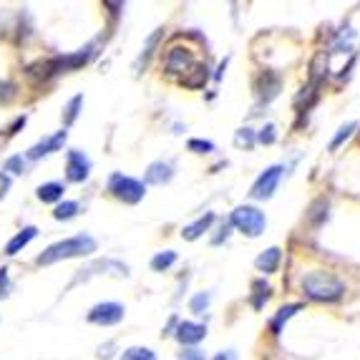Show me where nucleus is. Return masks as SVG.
Wrapping results in <instances>:
<instances>
[{"label":"nucleus","instance_id":"7ed1b4c3","mask_svg":"<svg viewBox=\"0 0 360 360\" xmlns=\"http://www.w3.org/2000/svg\"><path fill=\"white\" fill-rule=\"evenodd\" d=\"M232 227L240 229L242 234H247V237L255 240V237H259V234L264 232V227H267V217H264V212H259L257 207L242 205L232 212Z\"/></svg>","mask_w":360,"mask_h":360},{"label":"nucleus","instance_id":"a878e982","mask_svg":"<svg viewBox=\"0 0 360 360\" xmlns=\"http://www.w3.org/2000/svg\"><path fill=\"white\" fill-rule=\"evenodd\" d=\"M76 214H78V202H60L53 210L56 219H73Z\"/></svg>","mask_w":360,"mask_h":360},{"label":"nucleus","instance_id":"bb28decb","mask_svg":"<svg viewBox=\"0 0 360 360\" xmlns=\"http://www.w3.org/2000/svg\"><path fill=\"white\" fill-rule=\"evenodd\" d=\"M121 360H156V355L149 348H129L124 350Z\"/></svg>","mask_w":360,"mask_h":360},{"label":"nucleus","instance_id":"4be33fe9","mask_svg":"<svg viewBox=\"0 0 360 360\" xmlns=\"http://www.w3.org/2000/svg\"><path fill=\"white\" fill-rule=\"evenodd\" d=\"M174 262H176V252L167 250V252H159L154 259H151V267H154L156 272H164V270H169V267H172Z\"/></svg>","mask_w":360,"mask_h":360},{"label":"nucleus","instance_id":"4468645a","mask_svg":"<svg viewBox=\"0 0 360 360\" xmlns=\"http://www.w3.org/2000/svg\"><path fill=\"white\" fill-rule=\"evenodd\" d=\"M280 259H283L280 247H270V250H264V252L255 259V264H257L259 272H264V275H272V272H277V267H280Z\"/></svg>","mask_w":360,"mask_h":360},{"label":"nucleus","instance_id":"20e7f679","mask_svg":"<svg viewBox=\"0 0 360 360\" xmlns=\"http://www.w3.org/2000/svg\"><path fill=\"white\" fill-rule=\"evenodd\" d=\"M108 192L114 194L116 199H121V202H127V205H139V202L144 199L146 189H144V181L116 172V174H111V179H108Z\"/></svg>","mask_w":360,"mask_h":360},{"label":"nucleus","instance_id":"6ab92c4d","mask_svg":"<svg viewBox=\"0 0 360 360\" xmlns=\"http://www.w3.org/2000/svg\"><path fill=\"white\" fill-rule=\"evenodd\" d=\"M162 36H164V28H159V30H154V33H151L149 38H146L144 51H141V56H139V60H136V68H141V66H146V63H149V58L154 56L156 43L162 41Z\"/></svg>","mask_w":360,"mask_h":360},{"label":"nucleus","instance_id":"412c9836","mask_svg":"<svg viewBox=\"0 0 360 360\" xmlns=\"http://www.w3.org/2000/svg\"><path fill=\"white\" fill-rule=\"evenodd\" d=\"M252 290H255V295H252V305H255V310H259V307L264 305V302L270 300V292H272V288L264 280H257V283L252 285Z\"/></svg>","mask_w":360,"mask_h":360},{"label":"nucleus","instance_id":"39448f33","mask_svg":"<svg viewBox=\"0 0 360 360\" xmlns=\"http://www.w3.org/2000/svg\"><path fill=\"white\" fill-rule=\"evenodd\" d=\"M91 56H94V46H86V49L76 51V53H71V56L51 58V60H46V63H41V68H46L41 76H56V73H63V71H76V68L89 63Z\"/></svg>","mask_w":360,"mask_h":360},{"label":"nucleus","instance_id":"e433bc0d","mask_svg":"<svg viewBox=\"0 0 360 360\" xmlns=\"http://www.w3.org/2000/svg\"><path fill=\"white\" fill-rule=\"evenodd\" d=\"M181 360H205V355L199 353V350H186L184 358H181Z\"/></svg>","mask_w":360,"mask_h":360},{"label":"nucleus","instance_id":"2eb2a0df","mask_svg":"<svg viewBox=\"0 0 360 360\" xmlns=\"http://www.w3.org/2000/svg\"><path fill=\"white\" fill-rule=\"evenodd\" d=\"M36 237H38V229H36V227H23V229H20V232L15 234V237H13V240L6 245V255H11V257H13V255H18L20 250H23V247H28L30 242L36 240Z\"/></svg>","mask_w":360,"mask_h":360},{"label":"nucleus","instance_id":"f8f14e48","mask_svg":"<svg viewBox=\"0 0 360 360\" xmlns=\"http://www.w3.org/2000/svg\"><path fill=\"white\" fill-rule=\"evenodd\" d=\"M280 76H275V73H270V71H264V76H259V81H257V98L259 101H272V98L277 96V91H280Z\"/></svg>","mask_w":360,"mask_h":360},{"label":"nucleus","instance_id":"1a4fd4ad","mask_svg":"<svg viewBox=\"0 0 360 360\" xmlns=\"http://www.w3.org/2000/svg\"><path fill=\"white\" fill-rule=\"evenodd\" d=\"M66 136H68L66 131H56L53 136H46L43 141H38L36 146H30L25 156L36 162V159H43V156L53 154V151H60V149H63V144H66Z\"/></svg>","mask_w":360,"mask_h":360},{"label":"nucleus","instance_id":"f03ea898","mask_svg":"<svg viewBox=\"0 0 360 360\" xmlns=\"http://www.w3.org/2000/svg\"><path fill=\"white\" fill-rule=\"evenodd\" d=\"M96 252V240L89 237V234H78V237H68V240H60L56 245L46 247L41 255H38V264H53L60 259H73V257H86V255Z\"/></svg>","mask_w":360,"mask_h":360},{"label":"nucleus","instance_id":"0eeeda50","mask_svg":"<svg viewBox=\"0 0 360 360\" xmlns=\"http://www.w3.org/2000/svg\"><path fill=\"white\" fill-rule=\"evenodd\" d=\"M89 172H91V159L84 154V151H68L66 156V176L68 181H73V184H81V181L89 179Z\"/></svg>","mask_w":360,"mask_h":360},{"label":"nucleus","instance_id":"6e6552de","mask_svg":"<svg viewBox=\"0 0 360 360\" xmlns=\"http://www.w3.org/2000/svg\"><path fill=\"white\" fill-rule=\"evenodd\" d=\"M121 320H124V305L119 302H101L89 312V323L94 325H116Z\"/></svg>","mask_w":360,"mask_h":360},{"label":"nucleus","instance_id":"72a5a7b5","mask_svg":"<svg viewBox=\"0 0 360 360\" xmlns=\"http://www.w3.org/2000/svg\"><path fill=\"white\" fill-rule=\"evenodd\" d=\"M8 295H11V280H8V270L3 267L0 270V300L8 297Z\"/></svg>","mask_w":360,"mask_h":360},{"label":"nucleus","instance_id":"473e14b6","mask_svg":"<svg viewBox=\"0 0 360 360\" xmlns=\"http://www.w3.org/2000/svg\"><path fill=\"white\" fill-rule=\"evenodd\" d=\"M13 96H15V86L11 81H3L0 78V103H11Z\"/></svg>","mask_w":360,"mask_h":360},{"label":"nucleus","instance_id":"f704fd0d","mask_svg":"<svg viewBox=\"0 0 360 360\" xmlns=\"http://www.w3.org/2000/svg\"><path fill=\"white\" fill-rule=\"evenodd\" d=\"M8 189H11V176H8L6 172H0V199L6 197Z\"/></svg>","mask_w":360,"mask_h":360},{"label":"nucleus","instance_id":"a211bd4d","mask_svg":"<svg viewBox=\"0 0 360 360\" xmlns=\"http://www.w3.org/2000/svg\"><path fill=\"white\" fill-rule=\"evenodd\" d=\"M297 310H302L300 302H295V305H288V307H280V310H277V315L272 318V323H270L272 325V333H275V335H280V333H283V325L288 323V320L292 318Z\"/></svg>","mask_w":360,"mask_h":360},{"label":"nucleus","instance_id":"c756f323","mask_svg":"<svg viewBox=\"0 0 360 360\" xmlns=\"http://www.w3.org/2000/svg\"><path fill=\"white\" fill-rule=\"evenodd\" d=\"M210 295L207 292H199V295H194L192 297V302H189V307H192V312H197V315H202V312L207 310V307H210Z\"/></svg>","mask_w":360,"mask_h":360},{"label":"nucleus","instance_id":"7c9ffc66","mask_svg":"<svg viewBox=\"0 0 360 360\" xmlns=\"http://www.w3.org/2000/svg\"><path fill=\"white\" fill-rule=\"evenodd\" d=\"M186 146H189V151H194V154H210V151H214V144L205 141V139H192Z\"/></svg>","mask_w":360,"mask_h":360},{"label":"nucleus","instance_id":"4c0bfd02","mask_svg":"<svg viewBox=\"0 0 360 360\" xmlns=\"http://www.w3.org/2000/svg\"><path fill=\"white\" fill-rule=\"evenodd\" d=\"M214 360H237V355H234V350H224V353H219Z\"/></svg>","mask_w":360,"mask_h":360},{"label":"nucleus","instance_id":"b1692460","mask_svg":"<svg viewBox=\"0 0 360 360\" xmlns=\"http://www.w3.org/2000/svg\"><path fill=\"white\" fill-rule=\"evenodd\" d=\"M355 129H358V124H355V121H350V124H345V127H340V129H338L335 139H333V141H330V151H335L338 146L342 144V141H348V139L353 136V131H355Z\"/></svg>","mask_w":360,"mask_h":360},{"label":"nucleus","instance_id":"c9c22d12","mask_svg":"<svg viewBox=\"0 0 360 360\" xmlns=\"http://www.w3.org/2000/svg\"><path fill=\"white\" fill-rule=\"evenodd\" d=\"M25 121H28V116H18V119L13 121V127H11V129H8V134H11V136H15V134H18V131H20V129H23V127H25Z\"/></svg>","mask_w":360,"mask_h":360},{"label":"nucleus","instance_id":"dca6fc26","mask_svg":"<svg viewBox=\"0 0 360 360\" xmlns=\"http://www.w3.org/2000/svg\"><path fill=\"white\" fill-rule=\"evenodd\" d=\"M212 222H214V214H212V212H207L205 217H199L197 222H192L189 224V227H184L181 229V237H184V240H199V237H202V234L207 232V229L212 227Z\"/></svg>","mask_w":360,"mask_h":360},{"label":"nucleus","instance_id":"c85d7f7f","mask_svg":"<svg viewBox=\"0 0 360 360\" xmlns=\"http://www.w3.org/2000/svg\"><path fill=\"white\" fill-rule=\"evenodd\" d=\"M234 144L240 146H245V149H252V144H255V131L252 129H240V131L234 134Z\"/></svg>","mask_w":360,"mask_h":360},{"label":"nucleus","instance_id":"9d476101","mask_svg":"<svg viewBox=\"0 0 360 360\" xmlns=\"http://www.w3.org/2000/svg\"><path fill=\"white\" fill-rule=\"evenodd\" d=\"M197 66L194 63V56L192 51H186V49H172L167 53V71L169 73H189L192 68Z\"/></svg>","mask_w":360,"mask_h":360},{"label":"nucleus","instance_id":"f3484780","mask_svg":"<svg viewBox=\"0 0 360 360\" xmlns=\"http://www.w3.org/2000/svg\"><path fill=\"white\" fill-rule=\"evenodd\" d=\"M63 184L60 181H49V184H41L38 186V199L41 202H46V205H53V202H60V197H63Z\"/></svg>","mask_w":360,"mask_h":360},{"label":"nucleus","instance_id":"aec40b11","mask_svg":"<svg viewBox=\"0 0 360 360\" xmlns=\"http://www.w3.org/2000/svg\"><path fill=\"white\" fill-rule=\"evenodd\" d=\"M81 106H84V96L78 94V96H73L71 101L66 103V108H63V127H71L73 121L78 119V111H81Z\"/></svg>","mask_w":360,"mask_h":360},{"label":"nucleus","instance_id":"423d86ee","mask_svg":"<svg viewBox=\"0 0 360 360\" xmlns=\"http://www.w3.org/2000/svg\"><path fill=\"white\" fill-rule=\"evenodd\" d=\"M285 169L280 167V164H275V167H267L262 172V174L257 176V181L252 184V199H270L272 194H275L277 184H280V176H283Z\"/></svg>","mask_w":360,"mask_h":360},{"label":"nucleus","instance_id":"2f4dec72","mask_svg":"<svg viewBox=\"0 0 360 360\" xmlns=\"http://www.w3.org/2000/svg\"><path fill=\"white\" fill-rule=\"evenodd\" d=\"M3 172H13V174H23L25 172V159L23 156H11L3 167Z\"/></svg>","mask_w":360,"mask_h":360},{"label":"nucleus","instance_id":"5701e85b","mask_svg":"<svg viewBox=\"0 0 360 360\" xmlns=\"http://www.w3.org/2000/svg\"><path fill=\"white\" fill-rule=\"evenodd\" d=\"M192 71H194V76H184V86H189V89H202L207 76H210V73H207V66H194Z\"/></svg>","mask_w":360,"mask_h":360},{"label":"nucleus","instance_id":"9b49d317","mask_svg":"<svg viewBox=\"0 0 360 360\" xmlns=\"http://www.w3.org/2000/svg\"><path fill=\"white\" fill-rule=\"evenodd\" d=\"M207 335V328L199 323H179V328H176V340L184 342V345H197V342H202Z\"/></svg>","mask_w":360,"mask_h":360},{"label":"nucleus","instance_id":"f257e3e1","mask_svg":"<svg viewBox=\"0 0 360 360\" xmlns=\"http://www.w3.org/2000/svg\"><path fill=\"white\" fill-rule=\"evenodd\" d=\"M300 285L305 297H310L315 302H335L345 292V285H342L340 277H335L333 272H325V270L307 272Z\"/></svg>","mask_w":360,"mask_h":360},{"label":"nucleus","instance_id":"ddd939ff","mask_svg":"<svg viewBox=\"0 0 360 360\" xmlns=\"http://www.w3.org/2000/svg\"><path fill=\"white\" fill-rule=\"evenodd\" d=\"M174 176V169H172V164L169 162H154L149 164V169H146V184H156V186H162L167 184L169 179Z\"/></svg>","mask_w":360,"mask_h":360},{"label":"nucleus","instance_id":"393cba45","mask_svg":"<svg viewBox=\"0 0 360 360\" xmlns=\"http://www.w3.org/2000/svg\"><path fill=\"white\" fill-rule=\"evenodd\" d=\"M325 219H328V202H325V199H318V202L310 207V222L323 224Z\"/></svg>","mask_w":360,"mask_h":360},{"label":"nucleus","instance_id":"cd10ccee","mask_svg":"<svg viewBox=\"0 0 360 360\" xmlns=\"http://www.w3.org/2000/svg\"><path fill=\"white\" fill-rule=\"evenodd\" d=\"M257 141L259 144H275L277 141V127L275 124H264L262 129H259V134H257Z\"/></svg>","mask_w":360,"mask_h":360}]
</instances>
